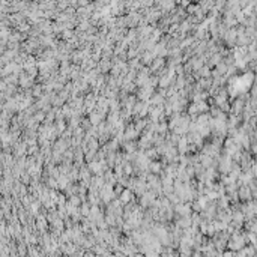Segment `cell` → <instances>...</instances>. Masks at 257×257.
<instances>
[{"label": "cell", "mask_w": 257, "mask_h": 257, "mask_svg": "<svg viewBox=\"0 0 257 257\" xmlns=\"http://www.w3.org/2000/svg\"><path fill=\"white\" fill-rule=\"evenodd\" d=\"M149 167H150V171H152V174H156V173H160V171H161V168H163L161 163H150V164H149Z\"/></svg>", "instance_id": "6da1fadb"}, {"label": "cell", "mask_w": 257, "mask_h": 257, "mask_svg": "<svg viewBox=\"0 0 257 257\" xmlns=\"http://www.w3.org/2000/svg\"><path fill=\"white\" fill-rule=\"evenodd\" d=\"M163 65H164V60H163L161 57H158V59H155V60L152 62V66H150V69H152V71H155V69H160Z\"/></svg>", "instance_id": "7a4b0ae2"}, {"label": "cell", "mask_w": 257, "mask_h": 257, "mask_svg": "<svg viewBox=\"0 0 257 257\" xmlns=\"http://www.w3.org/2000/svg\"><path fill=\"white\" fill-rule=\"evenodd\" d=\"M125 171H127L128 174H129V173H131V171H132V168H131V165H129V164L127 165V170H125Z\"/></svg>", "instance_id": "3957f363"}]
</instances>
